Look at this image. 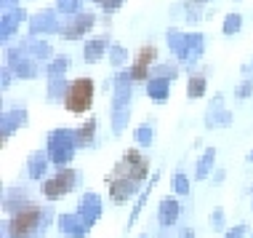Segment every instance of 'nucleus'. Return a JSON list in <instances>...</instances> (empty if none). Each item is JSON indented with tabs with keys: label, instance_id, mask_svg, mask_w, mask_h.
Masks as SVG:
<instances>
[{
	"label": "nucleus",
	"instance_id": "c85d7f7f",
	"mask_svg": "<svg viewBox=\"0 0 253 238\" xmlns=\"http://www.w3.org/2000/svg\"><path fill=\"white\" fill-rule=\"evenodd\" d=\"M11 83V70H3V88H8Z\"/></svg>",
	"mask_w": 253,
	"mask_h": 238
},
{
	"label": "nucleus",
	"instance_id": "2f4dec72",
	"mask_svg": "<svg viewBox=\"0 0 253 238\" xmlns=\"http://www.w3.org/2000/svg\"><path fill=\"white\" fill-rule=\"evenodd\" d=\"M141 238H147V236H141Z\"/></svg>",
	"mask_w": 253,
	"mask_h": 238
},
{
	"label": "nucleus",
	"instance_id": "a211bd4d",
	"mask_svg": "<svg viewBox=\"0 0 253 238\" xmlns=\"http://www.w3.org/2000/svg\"><path fill=\"white\" fill-rule=\"evenodd\" d=\"M67 91H70V83H67L64 78H51V83H48V97L51 99H64Z\"/></svg>",
	"mask_w": 253,
	"mask_h": 238
},
{
	"label": "nucleus",
	"instance_id": "aec40b11",
	"mask_svg": "<svg viewBox=\"0 0 253 238\" xmlns=\"http://www.w3.org/2000/svg\"><path fill=\"white\" fill-rule=\"evenodd\" d=\"M155 139V131H152V123H141L136 128V142H139L141 147H149Z\"/></svg>",
	"mask_w": 253,
	"mask_h": 238
},
{
	"label": "nucleus",
	"instance_id": "20e7f679",
	"mask_svg": "<svg viewBox=\"0 0 253 238\" xmlns=\"http://www.w3.org/2000/svg\"><path fill=\"white\" fill-rule=\"evenodd\" d=\"M93 91H96V83L91 78H78L70 83V91L64 97V107L75 115L80 113H88L93 105Z\"/></svg>",
	"mask_w": 253,
	"mask_h": 238
},
{
	"label": "nucleus",
	"instance_id": "423d86ee",
	"mask_svg": "<svg viewBox=\"0 0 253 238\" xmlns=\"http://www.w3.org/2000/svg\"><path fill=\"white\" fill-rule=\"evenodd\" d=\"M78 214H80V220H83L88 228H91V225H96V222H99V217H101V198H99L96 193H85L83 198H80Z\"/></svg>",
	"mask_w": 253,
	"mask_h": 238
},
{
	"label": "nucleus",
	"instance_id": "4be33fe9",
	"mask_svg": "<svg viewBox=\"0 0 253 238\" xmlns=\"http://www.w3.org/2000/svg\"><path fill=\"white\" fill-rule=\"evenodd\" d=\"M251 94H253V80H248V78L240 80V83H237V88H235V97L243 102V99H248Z\"/></svg>",
	"mask_w": 253,
	"mask_h": 238
},
{
	"label": "nucleus",
	"instance_id": "b1692460",
	"mask_svg": "<svg viewBox=\"0 0 253 238\" xmlns=\"http://www.w3.org/2000/svg\"><path fill=\"white\" fill-rule=\"evenodd\" d=\"M237 30H240V16H235V13H232L227 22H224V32L232 35V32H237Z\"/></svg>",
	"mask_w": 253,
	"mask_h": 238
},
{
	"label": "nucleus",
	"instance_id": "412c9836",
	"mask_svg": "<svg viewBox=\"0 0 253 238\" xmlns=\"http://www.w3.org/2000/svg\"><path fill=\"white\" fill-rule=\"evenodd\" d=\"M173 193L176 195H189V177L184 172H176L173 174Z\"/></svg>",
	"mask_w": 253,
	"mask_h": 238
},
{
	"label": "nucleus",
	"instance_id": "9b49d317",
	"mask_svg": "<svg viewBox=\"0 0 253 238\" xmlns=\"http://www.w3.org/2000/svg\"><path fill=\"white\" fill-rule=\"evenodd\" d=\"M157 179H160V172H155L152 177H149V182L144 185V190H141V195H139V201H136V206H133L131 217H128V228H126V230H131V228H133V222L139 220L141 209H144V203H147V198H149V193H152V187H155V182H157Z\"/></svg>",
	"mask_w": 253,
	"mask_h": 238
},
{
	"label": "nucleus",
	"instance_id": "f3484780",
	"mask_svg": "<svg viewBox=\"0 0 253 238\" xmlns=\"http://www.w3.org/2000/svg\"><path fill=\"white\" fill-rule=\"evenodd\" d=\"M205 88H208V78H205V75H192V78H189V86H187L189 99L203 97V94H205Z\"/></svg>",
	"mask_w": 253,
	"mask_h": 238
},
{
	"label": "nucleus",
	"instance_id": "473e14b6",
	"mask_svg": "<svg viewBox=\"0 0 253 238\" xmlns=\"http://www.w3.org/2000/svg\"><path fill=\"white\" fill-rule=\"evenodd\" d=\"M251 206H253V201H251Z\"/></svg>",
	"mask_w": 253,
	"mask_h": 238
},
{
	"label": "nucleus",
	"instance_id": "39448f33",
	"mask_svg": "<svg viewBox=\"0 0 253 238\" xmlns=\"http://www.w3.org/2000/svg\"><path fill=\"white\" fill-rule=\"evenodd\" d=\"M75 182H78V172L75 169H56V174L43 182V195L48 201H59L75 187Z\"/></svg>",
	"mask_w": 253,
	"mask_h": 238
},
{
	"label": "nucleus",
	"instance_id": "dca6fc26",
	"mask_svg": "<svg viewBox=\"0 0 253 238\" xmlns=\"http://www.w3.org/2000/svg\"><path fill=\"white\" fill-rule=\"evenodd\" d=\"M232 123V113L229 110H211L205 118V128H224Z\"/></svg>",
	"mask_w": 253,
	"mask_h": 238
},
{
	"label": "nucleus",
	"instance_id": "4468645a",
	"mask_svg": "<svg viewBox=\"0 0 253 238\" xmlns=\"http://www.w3.org/2000/svg\"><path fill=\"white\" fill-rule=\"evenodd\" d=\"M168 83L170 80H163V78H149L147 80V94H149V99L152 102H166L168 99Z\"/></svg>",
	"mask_w": 253,
	"mask_h": 238
},
{
	"label": "nucleus",
	"instance_id": "1a4fd4ad",
	"mask_svg": "<svg viewBox=\"0 0 253 238\" xmlns=\"http://www.w3.org/2000/svg\"><path fill=\"white\" fill-rule=\"evenodd\" d=\"M59 230H61L64 236H72V238L88 236V225L80 220L78 212H75V214H61V217H59Z\"/></svg>",
	"mask_w": 253,
	"mask_h": 238
},
{
	"label": "nucleus",
	"instance_id": "f257e3e1",
	"mask_svg": "<svg viewBox=\"0 0 253 238\" xmlns=\"http://www.w3.org/2000/svg\"><path fill=\"white\" fill-rule=\"evenodd\" d=\"M43 209L38 203H30L27 201L19 212H13L11 222L5 225V238H35V228L40 230L43 228Z\"/></svg>",
	"mask_w": 253,
	"mask_h": 238
},
{
	"label": "nucleus",
	"instance_id": "6e6552de",
	"mask_svg": "<svg viewBox=\"0 0 253 238\" xmlns=\"http://www.w3.org/2000/svg\"><path fill=\"white\" fill-rule=\"evenodd\" d=\"M155 57H157V49L155 46H144V49H139V57H136V64H133V70H131V78L133 80H144L149 78V64L155 62Z\"/></svg>",
	"mask_w": 253,
	"mask_h": 238
},
{
	"label": "nucleus",
	"instance_id": "9d476101",
	"mask_svg": "<svg viewBox=\"0 0 253 238\" xmlns=\"http://www.w3.org/2000/svg\"><path fill=\"white\" fill-rule=\"evenodd\" d=\"M48 166H53L48 153L45 150H38L30 155V161H27V174H30V179H43L45 172H48Z\"/></svg>",
	"mask_w": 253,
	"mask_h": 238
},
{
	"label": "nucleus",
	"instance_id": "7ed1b4c3",
	"mask_svg": "<svg viewBox=\"0 0 253 238\" xmlns=\"http://www.w3.org/2000/svg\"><path fill=\"white\" fill-rule=\"evenodd\" d=\"M147 174H149V161L141 155L139 150H126L123 158L115 163L112 174L109 177H118V179H128V182H136V185H147Z\"/></svg>",
	"mask_w": 253,
	"mask_h": 238
},
{
	"label": "nucleus",
	"instance_id": "0eeeda50",
	"mask_svg": "<svg viewBox=\"0 0 253 238\" xmlns=\"http://www.w3.org/2000/svg\"><path fill=\"white\" fill-rule=\"evenodd\" d=\"M157 220H160V228H173L179 222V214H181V206L176 198H163L157 203Z\"/></svg>",
	"mask_w": 253,
	"mask_h": 238
},
{
	"label": "nucleus",
	"instance_id": "c756f323",
	"mask_svg": "<svg viewBox=\"0 0 253 238\" xmlns=\"http://www.w3.org/2000/svg\"><path fill=\"white\" fill-rule=\"evenodd\" d=\"M248 161H251V163H253V153H251V155H248Z\"/></svg>",
	"mask_w": 253,
	"mask_h": 238
},
{
	"label": "nucleus",
	"instance_id": "f03ea898",
	"mask_svg": "<svg viewBox=\"0 0 253 238\" xmlns=\"http://www.w3.org/2000/svg\"><path fill=\"white\" fill-rule=\"evenodd\" d=\"M75 150H78V137H75V131H70V128H56V131L48 134V147H45V153H48V158L56 169H67V163H72Z\"/></svg>",
	"mask_w": 253,
	"mask_h": 238
},
{
	"label": "nucleus",
	"instance_id": "cd10ccee",
	"mask_svg": "<svg viewBox=\"0 0 253 238\" xmlns=\"http://www.w3.org/2000/svg\"><path fill=\"white\" fill-rule=\"evenodd\" d=\"M179 238H195V230L192 228H184L181 233H179Z\"/></svg>",
	"mask_w": 253,
	"mask_h": 238
},
{
	"label": "nucleus",
	"instance_id": "2eb2a0df",
	"mask_svg": "<svg viewBox=\"0 0 253 238\" xmlns=\"http://www.w3.org/2000/svg\"><path fill=\"white\" fill-rule=\"evenodd\" d=\"M96 128H99L96 120H85V123L75 131V137H78V147H91L93 142H96Z\"/></svg>",
	"mask_w": 253,
	"mask_h": 238
},
{
	"label": "nucleus",
	"instance_id": "6ab92c4d",
	"mask_svg": "<svg viewBox=\"0 0 253 238\" xmlns=\"http://www.w3.org/2000/svg\"><path fill=\"white\" fill-rule=\"evenodd\" d=\"M104 46H107L104 38H101V40H91V43L85 46V62H96L101 54H104Z\"/></svg>",
	"mask_w": 253,
	"mask_h": 238
},
{
	"label": "nucleus",
	"instance_id": "ddd939ff",
	"mask_svg": "<svg viewBox=\"0 0 253 238\" xmlns=\"http://www.w3.org/2000/svg\"><path fill=\"white\" fill-rule=\"evenodd\" d=\"M213 163H216V150L213 147H208L203 155H200V161H197V169H195V179L197 182H203L205 177H208L211 172H213Z\"/></svg>",
	"mask_w": 253,
	"mask_h": 238
},
{
	"label": "nucleus",
	"instance_id": "bb28decb",
	"mask_svg": "<svg viewBox=\"0 0 253 238\" xmlns=\"http://www.w3.org/2000/svg\"><path fill=\"white\" fill-rule=\"evenodd\" d=\"M224 179H227V172H224V169H216L213 172V185H221Z\"/></svg>",
	"mask_w": 253,
	"mask_h": 238
},
{
	"label": "nucleus",
	"instance_id": "5701e85b",
	"mask_svg": "<svg viewBox=\"0 0 253 238\" xmlns=\"http://www.w3.org/2000/svg\"><path fill=\"white\" fill-rule=\"evenodd\" d=\"M126 59H128V51L123 49V46H115V49L109 51V62H112L115 67H120L123 62H126Z\"/></svg>",
	"mask_w": 253,
	"mask_h": 238
},
{
	"label": "nucleus",
	"instance_id": "f8f14e48",
	"mask_svg": "<svg viewBox=\"0 0 253 238\" xmlns=\"http://www.w3.org/2000/svg\"><path fill=\"white\" fill-rule=\"evenodd\" d=\"M27 123V113L24 110H13V113H5L3 115V139H8L19 126Z\"/></svg>",
	"mask_w": 253,
	"mask_h": 238
},
{
	"label": "nucleus",
	"instance_id": "a878e982",
	"mask_svg": "<svg viewBox=\"0 0 253 238\" xmlns=\"http://www.w3.org/2000/svg\"><path fill=\"white\" fill-rule=\"evenodd\" d=\"M224 238H245V225H235V228H229L227 233H224Z\"/></svg>",
	"mask_w": 253,
	"mask_h": 238
},
{
	"label": "nucleus",
	"instance_id": "393cba45",
	"mask_svg": "<svg viewBox=\"0 0 253 238\" xmlns=\"http://www.w3.org/2000/svg\"><path fill=\"white\" fill-rule=\"evenodd\" d=\"M211 222H213V230H224V212L221 209H216V212L211 214Z\"/></svg>",
	"mask_w": 253,
	"mask_h": 238
},
{
	"label": "nucleus",
	"instance_id": "7c9ffc66",
	"mask_svg": "<svg viewBox=\"0 0 253 238\" xmlns=\"http://www.w3.org/2000/svg\"><path fill=\"white\" fill-rule=\"evenodd\" d=\"M251 75H253V64H251Z\"/></svg>",
	"mask_w": 253,
	"mask_h": 238
}]
</instances>
